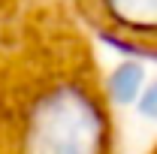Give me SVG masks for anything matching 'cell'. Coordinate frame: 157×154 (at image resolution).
Listing matches in <instances>:
<instances>
[{
	"instance_id": "cell-1",
	"label": "cell",
	"mask_w": 157,
	"mask_h": 154,
	"mask_svg": "<svg viewBox=\"0 0 157 154\" xmlns=\"http://www.w3.org/2000/svg\"><path fill=\"white\" fill-rule=\"evenodd\" d=\"M82 18L94 21L118 42L157 52V0H70Z\"/></svg>"
},
{
	"instance_id": "cell-2",
	"label": "cell",
	"mask_w": 157,
	"mask_h": 154,
	"mask_svg": "<svg viewBox=\"0 0 157 154\" xmlns=\"http://www.w3.org/2000/svg\"><path fill=\"white\" fill-rule=\"evenodd\" d=\"M142 82H145V70L139 64H121L109 76V97L115 103H133L142 91Z\"/></svg>"
},
{
	"instance_id": "cell-3",
	"label": "cell",
	"mask_w": 157,
	"mask_h": 154,
	"mask_svg": "<svg viewBox=\"0 0 157 154\" xmlns=\"http://www.w3.org/2000/svg\"><path fill=\"white\" fill-rule=\"evenodd\" d=\"M139 115L151 118V121H157V79L145 88V94L139 97Z\"/></svg>"
}]
</instances>
